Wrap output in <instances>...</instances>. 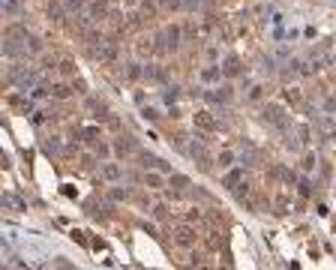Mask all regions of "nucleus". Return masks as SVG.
I'll list each match as a JSON object with an SVG mask.
<instances>
[{"instance_id":"obj_1","label":"nucleus","mask_w":336,"mask_h":270,"mask_svg":"<svg viewBox=\"0 0 336 270\" xmlns=\"http://www.w3.org/2000/svg\"><path fill=\"white\" fill-rule=\"evenodd\" d=\"M261 117H264V123H270V126H276V129H285V108L282 105H276V102H270V105H264L261 108Z\"/></svg>"},{"instance_id":"obj_2","label":"nucleus","mask_w":336,"mask_h":270,"mask_svg":"<svg viewBox=\"0 0 336 270\" xmlns=\"http://www.w3.org/2000/svg\"><path fill=\"white\" fill-rule=\"evenodd\" d=\"M201 141H204V138H201ZM201 141H198V144H189V147H186V153L198 162V168H201V171H210V165H213V156L207 153V147H204Z\"/></svg>"},{"instance_id":"obj_3","label":"nucleus","mask_w":336,"mask_h":270,"mask_svg":"<svg viewBox=\"0 0 336 270\" xmlns=\"http://www.w3.org/2000/svg\"><path fill=\"white\" fill-rule=\"evenodd\" d=\"M222 66L219 63H207V66H201V72H198V81L201 84H207V87H213V84H219L222 81Z\"/></svg>"},{"instance_id":"obj_4","label":"nucleus","mask_w":336,"mask_h":270,"mask_svg":"<svg viewBox=\"0 0 336 270\" xmlns=\"http://www.w3.org/2000/svg\"><path fill=\"white\" fill-rule=\"evenodd\" d=\"M315 132L324 135V138H333V135H336V120H333L330 114H318V117H315Z\"/></svg>"},{"instance_id":"obj_5","label":"nucleus","mask_w":336,"mask_h":270,"mask_svg":"<svg viewBox=\"0 0 336 270\" xmlns=\"http://www.w3.org/2000/svg\"><path fill=\"white\" fill-rule=\"evenodd\" d=\"M174 243H177L180 249H189L192 243H195V231H192L189 225H177L174 228Z\"/></svg>"},{"instance_id":"obj_6","label":"nucleus","mask_w":336,"mask_h":270,"mask_svg":"<svg viewBox=\"0 0 336 270\" xmlns=\"http://www.w3.org/2000/svg\"><path fill=\"white\" fill-rule=\"evenodd\" d=\"M144 78H147V81H156V84H168L165 66H159V63H147V66H144Z\"/></svg>"},{"instance_id":"obj_7","label":"nucleus","mask_w":336,"mask_h":270,"mask_svg":"<svg viewBox=\"0 0 336 270\" xmlns=\"http://www.w3.org/2000/svg\"><path fill=\"white\" fill-rule=\"evenodd\" d=\"M138 159H141V165H144V168H159V171H168V162H162L159 156H153V153H147V150H141V153H138Z\"/></svg>"},{"instance_id":"obj_8","label":"nucleus","mask_w":336,"mask_h":270,"mask_svg":"<svg viewBox=\"0 0 336 270\" xmlns=\"http://www.w3.org/2000/svg\"><path fill=\"white\" fill-rule=\"evenodd\" d=\"M87 108L96 111L99 120H111V111H108V102H105V99H90V102H87Z\"/></svg>"},{"instance_id":"obj_9","label":"nucleus","mask_w":336,"mask_h":270,"mask_svg":"<svg viewBox=\"0 0 336 270\" xmlns=\"http://www.w3.org/2000/svg\"><path fill=\"white\" fill-rule=\"evenodd\" d=\"M240 165H258V150L252 147V144H243V150H240Z\"/></svg>"},{"instance_id":"obj_10","label":"nucleus","mask_w":336,"mask_h":270,"mask_svg":"<svg viewBox=\"0 0 336 270\" xmlns=\"http://www.w3.org/2000/svg\"><path fill=\"white\" fill-rule=\"evenodd\" d=\"M66 15V3H60V0H48V18L51 21H63Z\"/></svg>"},{"instance_id":"obj_11","label":"nucleus","mask_w":336,"mask_h":270,"mask_svg":"<svg viewBox=\"0 0 336 270\" xmlns=\"http://www.w3.org/2000/svg\"><path fill=\"white\" fill-rule=\"evenodd\" d=\"M0 6H3V15H6V18L21 15V9H24V3H21V0H0Z\"/></svg>"},{"instance_id":"obj_12","label":"nucleus","mask_w":336,"mask_h":270,"mask_svg":"<svg viewBox=\"0 0 336 270\" xmlns=\"http://www.w3.org/2000/svg\"><path fill=\"white\" fill-rule=\"evenodd\" d=\"M165 42H168V51H177L180 48V27L177 24H171L165 30Z\"/></svg>"},{"instance_id":"obj_13","label":"nucleus","mask_w":336,"mask_h":270,"mask_svg":"<svg viewBox=\"0 0 336 270\" xmlns=\"http://www.w3.org/2000/svg\"><path fill=\"white\" fill-rule=\"evenodd\" d=\"M240 180H243V168H228V174L222 177V186L225 189H234Z\"/></svg>"},{"instance_id":"obj_14","label":"nucleus","mask_w":336,"mask_h":270,"mask_svg":"<svg viewBox=\"0 0 336 270\" xmlns=\"http://www.w3.org/2000/svg\"><path fill=\"white\" fill-rule=\"evenodd\" d=\"M141 180H144V186H150V189H162V186H165V180H162V174H159V171H144V177H141Z\"/></svg>"},{"instance_id":"obj_15","label":"nucleus","mask_w":336,"mask_h":270,"mask_svg":"<svg viewBox=\"0 0 336 270\" xmlns=\"http://www.w3.org/2000/svg\"><path fill=\"white\" fill-rule=\"evenodd\" d=\"M15 108H18V111H24V114H33V111H36V108H33V99L30 96H12L9 99Z\"/></svg>"},{"instance_id":"obj_16","label":"nucleus","mask_w":336,"mask_h":270,"mask_svg":"<svg viewBox=\"0 0 336 270\" xmlns=\"http://www.w3.org/2000/svg\"><path fill=\"white\" fill-rule=\"evenodd\" d=\"M102 177L114 183V180H120V177H123V171H120V165H117V162H105V165H102Z\"/></svg>"},{"instance_id":"obj_17","label":"nucleus","mask_w":336,"mask_h":270,"mask_svg":"<svg viewBox=\"0 0 336 270\" xmlns=\"http://www.w3.org/2000/svg\"><path fill=\"white\" fill-rule=\"evenodd\" d=\"M195 123H198V129H204V132L216 129V120L210 117V111H198V114H195Z\"/></svg>"},{"instance_id":"obj_18","label":"nucleus","mask_w":336,"mask_h":270,"mask_svg":"<svg viewBox=\"0 0 336 270\" xmlns=\"http://www.w3.org/2000/svg\"><path fill=\"white\" fill-rule=\"evenodd\" d=\"M222 72H225V75H228V78H234V75H240V60L234 57V54H231V57H225V63H222Z\"/></svg>"},{"instance_id":"obj_19","label":"nucleus","mask_w":336,"mask_h":270,"mask_svg":"<svg viewBox=\"0 0 336 270\" xmlns=\"http://www.w3.org/2000/svg\"><path fill=\"white\" fill-rule=\"evenodd\" d=\"M3 207H6V210H15V213H21V210H27V204L21 201V198H15V195H9V192L3 195Z\"/></svg>"},{"instance_id":"obj_20","label":"nucleus","mask_w":336,"mask_h":270,"mask_svg":"<svg viewBox=\"0 0 336 270\" xmlns=\"http://www.w3.org/2000/svg\"><path fill=\"white\" fill-rule=\"evenodd\" d=\"M129 150H132V138H129V135H120V138L114 141V153H117V156H126Z\"/></svg>"},{"instance_id":"obj_21","label":"nucleus","mask_w":336,"mask_h":270,"mask_svg":"<svg viewBox=\"0 0 336 270\" xmlns=\"http://www.w3.org/2000/svg\"><path fill=\"white\" fill-rule=\"evenodd\" d=\"M168 183H171L174 189H177V192H183V189H189V177H186V174H174V171H171Z\"/></svg>"},{"instance_id":"obj_22","label":"nucleus","mask_w":336,"mask_h":270,"mask_svg":"<svg viewBox=\"0 0 336 270\" xmlns=\"http://www.w3.org/2000/svg\"><path fill=\"white\" fill-rule=\"evenodd\" d=\"M84 42H87V48H96V45H102L105 39H102L99 30H84Z\"/></svg>"},{"instance_id":"obj_23","label":"nucleus","mask_w":336,"mask_h":270,"mask_svg":"<svg viewBox=\"0 0 336 270\" xmlns=\"http://www.w3.org/2000/svg\"><path fill=\"white\" fill-rule=\"evenodd\" d=\"M105 15H108V9H105V3H102V0H96V3L90 6V21H102Z\"/></svg>"},{"instance_id":"obj_24","label":"nucleus","mask_w":336,"mask_h":270,"mask_svg":"<svg viewBox=\"0 0 336 270\" xmlns=\"http://www.w3.org/2000/svg\"><path fill=\"white\" fill-rule=\"evenodd\" d=\"M177 96H180V87H165V90H162V102H165V105H174V102H177Z\"/></svg>"},{"instance_id":"obj_25","label":"nucleus","mask_w":336,"mask_h":270,"mask_svg":"<svg viewBox=\"0 0 336 270\" xmlns=\"http://www.w3.org/2000/svg\"><path fill=\"white\" fill-rule=\"evenodd\" d=\"M216 162H219V168H231V165H234V153H231V150H219Z\"/></svg>"},{"instance_id":"obj_26","label":"nucleus","mask_w":336,"mask_h":270,"mask_svg":"<svg viewBox=\"0 0 336 270\" xmlns=\"http://www.w3.org/2000/svg\"><path fill=\"white\" fill-rule=\"evenodd\" d=\"M261 69L264 72H267V75H276V57H273V54H267V57H261Z\"/></svg>"},{"instance_id":"obj_27","label":"nucleus","mask_w":336,"mask_h":270,"mask_svg":"<svg viewBox=\"0 0 336 270\" xmlns=\"http://www.w3.org/2000/svg\"><path fill=\"white\" fill-rule=\"evenodd\" d=\"M141 117L153 123V120H159L162 114H159V108H153V105H141Z\"/></svg>"},{"instance_id":"obj_28","label":"nucleus","mask_w":336,"mask_h":270,"mask_svg":"<svg viewBox=\"0 0 336 270\" xmlns=\"http://www.w3.org/2000/svg\"><path fill=\"white\" fill-rule=\"evenodd\" d=\"M141 75H144V69H141V63H129V66H126V78L138 81Z\"/></svg>"},{"instance_id":"obj_29","label":"nucleus","mask_w":336,"mask_h":270,"mask_svg":"<svg viewBox=\"0 0 336 270\" xmlns=\"http://www.w3.org/2000/svg\"><path fill=\"white\" fill-rule=\"evenodd\" d=\"M261 96H264V87H261V84H252L249 93H246V99H252V102H258Z\"/></svg>"},{"instance_id":"obj_30","label":"nucleus","mask_w":336,"mask_h":270,"mask_svg":"<svg viewBox=\"0 0 336 270\" xmlns=\"http://www.w3.org/2000/svg\"><path fill=\"white\" fill-rule=\"evenodd\" d=\"M81 135H84L87 141H96V138H99V126H84Z\"/></svg>"},{"instance_id":"obj_31","label":"nucleus","mask_w":336,"mask_h":270,"mask_svg":"<svg viewBox=\"0 0 336 270\" xmlns=\"http://www.w3.org/2000/svg\"><path fill=\"white\" fill-rule=\"evenodd\" d=\"M24 45H27L33 54H39V51H42V42L36 39V36H27V39H24Z\"/></svg>"},{"instance_id":"obj_32","label":"nucleus","mask_w":336,"mask_h":270,"mask_svg":"<svg viewBox=\"0 0 336 270\" xmlns=\"http://www.w3.org/2000/svg\"><path fill=\"white\" fill-rule=\"evenodd\" d=\"M51 93H54L57 99H66V96H69V87H66V84H54V87H51Z\"/></svg>"},{"instance_id":"obj_33","label":"nucleus","mask_w":336,"mask_h":270,"mask_svg":"<svg viewBox=\"0 0 336 270\" xmlns=\"http://www.w3.org/2000/svg\"><path fill=\"white\" fill-rule=\"evenodd\" d=\"M204 54H207V60H210V63H216V60H219V48H216V45H207Z\"/></svg>"},{"instance_id":"obj_34","label":"nucleus","mask_w":336,"mask_h":270,"mask_svg":"<svg viewBox=\"0 0 336 270\" xmlns=\"http://www.w3.org/2000/svg\"><path fill=\"white\" fill-rule=\"evenodd\" d=\"M60 72H63V75H75V63H72V60H63V63H60Z\"/></svg>"},{"instance_id":"obj_35","label":"nucleus","mask_w":336,"mask_h":270,"mask_svg":"<svg viewBox=\"0 0 336 270\" xmlns=\"http://www.w3.org/2000/svg\"><path fill=\"white\" fill-rule=\"evenodd\" d=\"M126 198H129L126 189H111V201H126Z\"/></svg>"},{"instance_id":"obj_36","label":"nucleus","mask_w":336,"mask_h":270,"mask_svg":"<svg viewBox=\"0 0 336 270\" xmlns=\"http://www.w3.org/2000/svg\"><path fill=\"white\" fill-rule=\"evenodd\" d=\"M159 6H165V9H180L183 0H159Z\"/></svg>"},{"instance_id":"obj_37","label":"nucleus","mask_w":336,"mask_h":270,"mask_svg":"<svg viewBox=\"0 0 336 270\" xmlns=\"http://www.w3.org/2000/svg\"><path fill=\"white\" fill-rule=\"evenodd\" d=\"M201 3H204V0H183V9L195 12V9H201Z\"/></svg>"},{"instance_id":"obj_38","label":"nucleus","mask_w":336,"mask_h":270,"mask_svg":"<svg viewBox=\"0 0 336 270\" xmlns=\"http://www.w3.org/2000/svg\"><path fill=\"white\" fill-rule=\"evenodd\" d=\"M285 99H288V102H300V90H297V87H288V90H285Z\"/></svg>"},{"instance_id":"obj_39","label":"nucleus","mask_w":336,"mask_h":270,"mask_svg":"<svg viewBox=\"0 0 336 270\" xmlns=\"http://www.w3.org/2000/svg\"><path fill=\"white\" fill-rule=\"evenodd\" d=\"M42 96H48V87H45V84H36V87H33V99H42Z\"/></svg>"},{"instance_id":"obj_40","label":"nucleus","mask_w":336,"mask_h":270,"mask_svg":"<svg viewBox=\"0 0 336 270\" xmlns=\"http://www.w3.org/2000/svg\"><path fill=\"white\" fill-rule=\"evenodd\" d=\"M153 216H156V219H165V216H168V207H165V204H156V207H153Z\"/></svg>"},{"instance_id":"obj_41","label":"nucleus","mask_w":336,"mask_h":270,"mask_svg":"<svg viewBox=\"0 0 336 270\" xmlns=\"http://www.w3.org/2000/svg\"><path fill=\"white\" fill-rule=\"evenodd\" d=\"M63 3H66V9H69V12H75V9H81V6H84V0H63Z\"/></svg>"},{"instance_id":"obj_42","label":"nucleus","mask_w":336,"mask_h":270,"mask_svg":"<svg viewBox=\"0 0 336 270\" xmlns=\"http://www.w3.org/2000/svg\"><path fill=\"white\" fill-rule=\"evenodd\" d=\"M312 168H315V156L306 153V156H303V171H312Z\"/></svg>"},{"instance_id":"obj_43","label":"nucleus","mask_w":336,"mask_h":270,"mask_svg":"<svg viewBox=\"0 0 336 270\" xmlns=\"http://www.w3.org/2000/svg\"><path fill=\"white\" fill-rule=\"evenodd\" d=\"M108 153H111V150H108V144H96V156H102V159H105Z\"/></svg>"},{"instance_id":"obj_44","label":"nucleus","mask_w":336,"mask_h":270,"mask_svg":"<svg viewBox=\"0 0 336 270\" xmlns=\"http://www.w3.org/2000/svg\"><path fill=\"white\" fill-rule=\"evenodd\" d=\"M297 36H300V30H297V27H291V30H285V39H288V42H294V39H297Z\"/></svg>"},{"instance_id":"obj_45","label":"nucleus","mask_w":336,"mask_h":270,"mask_svg":"<svg viewBox=\"0 0 336 270\" xmlns=\"http://www.w3.org/2000/svg\"><path fill=\"white\" fill-rule=\"evenodd\" d=\"M309 186H312V183H309V180H300V195H309V192H312Z\"/></svg>"},{"instance_id":"obj_46","label":"nucleus","mask_w":336,"mask_h":270,"mask_svg":"<svg viewBox=\"0 0 336 270\" xmlns=\"http://www.w3.org/2000/svg\"><path fill=\"white\" fill-rule=\"evenodd\" d=\"M324 108H327V111H336V99H327V102H324Z\"/></svg>"}]
</instances>
